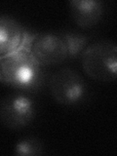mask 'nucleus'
Listing matches in <instances>:
<instances>
[{
	"mask_svg": "<svg viewBox=\"0 0 117 156\" xmlns=\"http://www.w3.org/2000/svg\"><path fill=\"white\" fill-rule=\"evenodd\" d=\"M49 92L58 104L77 105L86 99L88 85L80 73L70 67H63L51 75Z\"/></svg>",
	"mask_w": 117,
	"mask_h": 156,
	"instance_id": "7ed1b4c3",
	"label": "nucleus"
},
{
	"mask_svg": "<svg viewBox=\"0 0 117 156\" xmlns=\"http://www.w3.org/2000/svg\"><path fill=\"white\" fill-rule=\"evenodd\" d=\"M81 66L92 79L100 82H111L117 76L116 43L102 39L89 44L81 54Z\"/></svg>",
	"mask_w": 117,
	"mask_h": 156,
	"instance_id": "f03ea898",
	"label": "nucleus"
},
{
	"mask_svg": "<svg viewBox=\"0 0 117 156\" xmlns=\"http://www.w3.org/2000/svg\"><path fill=\"white\" fill-rule=\"evenodd\" d=\"M61 34L66 44L68 58H75L80 57L82 52L89 45L90 38L85 34L74 31H65L61 32Z\"/></svg>",
	"mask_w": 117,
	"mask_h": 156,
	"instance_id": "6e6552de",
	"label": "nucleus"
},
{
	"mask_svg": "<svg viewBox=\"0 0 117 156\" xmlns=\"http://www.w3.org/2000/svg\"><path fill=\"white\" fill-rule=\"evenodd\" d=\"M28 33L14 18L0 15V58L24 46Z\"/></svg>",
	"mask_w": 117,
	"mask_h": 156,
	"instance_id": "423d86ee",
	"label": "nucleus"
},
{
	"mask_svg": "<svg viewBox=\"0 0 117 156\" xmlns=\"http://www.w3.org/2000/svg\"><path fill=\"white\" fill-rule=\"evenodd\" d=\"M23 47L41 66H58L68 60L67 47L61 32L28 33Z\"/></svg>",
	"mask_w": 117,
	"mask_h": 156,
	"instance_id": "20e7f679",
	"label": "nucleus"
},
{
	"mask_svg": "<svg viewBox=\"0 0 117 156\" xmlns=\"http://www.w3.org/2000/svg\"><path fill=\"white\" fill-rule=\"evenodd\" d=\"M41 66L27 48L0 58V81L19 90L32 91L41 85Z\"/></svg>",
	"mask_w": 117,
	"mask_h": 156,
	"instance_id": "f257e3e1",
	"label": "nucleus"
},
{
	"mask_svg": "<svg viewBox=\"0 0 117 156\" xmlns=\"http://www.w3.org/2000/svg\"><path fill=\"white\" fill-rule=\"evenodd\" d=\"M36 115V104L23 93L10 94L0 101V123L8 129L21 130L30 125Z\"/></svg>",
	"mask_w": 117,
	"mask_h": 156,
	"instance_id": "39448f33",
	"label": "nucleus"
},
{
	"mask_svg": "<svg viewBox=\"0 0 117 156\" xmlns=\"http://www.w3.org/2000/svg\"><path fill=\"white\" fill-rule=\"evenodd\" d=\"M69 10L71 18L77 26L87 28L94 27L101 21L105 7L100 0H71Z\"/></svg>",
	"mask_w": 117,
	"mask_h": 156,
	"instance_id": "0eeeda50",
	"label": "nucleus"
},
{
	"mask_svg": "<svg viewBox=\"0 0 117 156\" xmlns=\"http://www.w3.org/2000/svg\"><path fill=\"white\" fill-rule=\"evenodd\" d=\"M43 152V143L35 136H27L19 140L14 146V153L19 156H37Z\"/></svg>",
	"mask_w": 117,
	"mask_h": 156,
	"instance_id": "1a4fd4ad",
	"label": "nucleus"
}]
</instances>
